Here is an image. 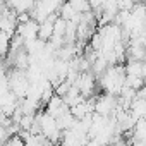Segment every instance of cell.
Returning a JSON list of instances; mask_svg holds the SVG:
<instances>
[{
  "instance_id": "obj_1",
  "label": "cell",
  "mask_w": 146,
  "mask_h": 146,
  "mask_svg": "<svg viewBox=\"0 0 146 146\" xmlns=\"http://www.w3.org/2000/svg\"><path fill=\"white\" fill-rule=\"evenodd\" d=\"M125 79H127L125 65L112 64V65H108V69L103 72V74L98 76V84L105 93L119 96L122 88L125 86Z\"/></svg>"
},
{
  "instance_id": "obj_2",
  "label": "cell",
  "mask_w": 146,
  "mask_h": 146,
  "mask_svg": "<svg viewBox=\"0 0 146 146\" xmlns=\"http://www.w3.org/2000/svg\"><path fill=\"white\" fill-rule=\"evenodd\" d=\"M117 105H119V96L110 95V93H103V95H98L96 96L95 112H98V113H102L105 117H110V115L115 113Z\"/></svg>"
},
{
  "instance_id": "obj_3",
  "label": "cell",
  "mask_w": 146,
  "mask_h": 146,
  "mask_svg": "<svg viewBox=\"0 0 146 146\" xmlns=\"http://www.w3.org/2000/svg\"><path fill=\"white\" fill-rule=\"evenodd\" d=\"M38 31H40V23L36 19H31L28 23H21L17 26V33L16 35H19L24 41H28V40L38 38Z\"/></svg>"
},
{
  "instance_id": "obj_4",
  "label": "cell",
  "mask_w": 146,
  "mask_h": 146,
  "mask_svg": "<svg viewBox=\"0 0 146 146\" xmlns=\"http://www.w3.org/2000/svg\"><path fill=\"white\" fill-rule=\"evenodd\" d=\"M69 2L74 5V9L78 11V12H88V11H93V7H91V4H90V0H69Z\"/></svg>"
},
{
  "instance_id": "obj_5",
  "label": "cell",
  "mask_w": 146,
  "mask_h": 146,
  "mask_svg": "<svg viewBox=\"0 0 146 146\" xmlns=\"http://www.w3.org/2000/svg\"><path fill=\"white\" fill-rule=\"evenodd\" d=\"M65 31H67V19H64V17H57V21H55V36H65Z\"/></svg>"
}]
</instances>
